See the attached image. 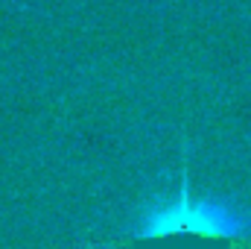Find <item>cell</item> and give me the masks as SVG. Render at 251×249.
<instances>
[{
    "label": "cell",
    "instance_id": "1",
    "mask_svg": "<svg viewBox=\"0 0 251 249\" xmlns=\"http://www.w3.org/2000/svg\"><path fill=\"white\" fill-rule=\"evenodd\" d=\"M128 249H251V226L219 202L196 199L187 187L149 211Z\"/></svg>",
    "mask_w": 251,
    "mask_h": 249
}]
</instances>
